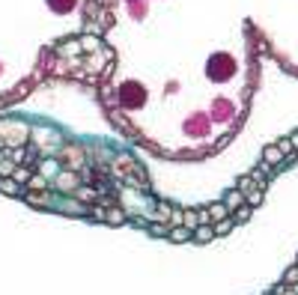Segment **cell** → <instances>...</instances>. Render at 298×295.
I'll return each instance as SVG.
<instances>
[{
  "label": "cell",
  "mask_w": 298,
  "mask_h": 295,
  "mask_svg": "<svg viewBox=\"0 0 298 295\" xmlns=\"http://www.w3.org/2000/svg\"><path fill=\"white\" fill-rule=\"evenodd\" d=\"M224 203H227L230 212H236V209L245 206V194L239 191V188H233V191H227V197H224Z\"/></svg>",
  "instance_id": "6da1fadb"
},
{
  "label": "cell",
  "mask_w": 298,
  "mask_h": 295,
  "mask_svg": "<svg viewBox=\"0 0 298 295\" xmlns=\"http://www.w3.org/2000/svg\"><path fill=\"white\" fill-rule=\"evenodd\" d=\"M281 158H283L281 146H268V149L263 152V161H265V164H271V167H274V164H281Z\"/></svg>",
  "instance_id": "7a4b0ae2"
},
{
  "label": "cell",
  "mask_w": 298,
  "mask_h": 295,
  "mask_svg": "<svg viewBox=\"0 0 298 295\" xmlns=\"http://www.w3.org/2000/svg\"><path fill=\"white\" fill-rule=\"evenodd\" d=\"M167 239H173V242H188V239H194V233L188 230V226H173Z\"/></svg>",
  "instance_id": "3957f363"
},
{
  "label": "cell",
  "mask_w": 298,
  "mask_h": 295,
  "mask_svg": "<svg viewBox=\"0 0 298 295\" xmlns=\"http://www.w3.org/2000/svg\"><path fill=\"white\" fill-rule=\"evenodd\" d=\"M209 218H212V221H224V218H230L227 203H215V206L209 209Z\"/></svg>",
  "instance_id": "277c9868"
},
{
  "label": "cell",
  "mask_w": 298,
  "mask_h": 295,
  "mask_svg": "<svg viewBox=\"0 0 298 295\" xmlns=\"http://www.w3.org/2000/svg\"><path fill=\"white\" fill-rule=\"evenodd\" d=\"M212 236H215V226H197L194 230V239L197 242H212Z\"/></svg>",
  "instance_id": "5b68a950"
},
{
  "label": "cell",
  "mask_w": 298,
  "mask_h": 295,
  "mask_svg": "<svg viewBox=\"0 0 298 295\" xmlns=\"http://www.w3.org/2000/svg\"><path fill=\"white\" fill-rule=\"evenodd\" d=\"M250 215H254V206H247V203H245V206L239 209V212H233V221H236V224H245Z\"/></svg>",
  "instance_id": "8992f818"
},
{
  "label": "cell",
  "mask_w": 298,
  "mask_h": 295,
  "mask_svg": "<svg viewBox=\"0 0 298 295\" xmlns=\"http://www.w3.org/2000/svg\"><path fill=\"white\" fill-rule=\"evenodd\" d=\"M0 191H3V194H12V197H18V194H21V188H18L15 179H3V182H0Z\"/></svg>",
  "instance_id": "52a82bcc"
},
{
  "label": "cell",
  "mask_w": 298,
  "mask_h": 295,
  "mask_svg": "<svg viewBox=\"0 0 298 295\" xmlns=\"http://www.w3.org/2000/svg\"><path fill=\"white\" fill-rule=\"evenodd\" d=\"M233 226H236V221H233V215H230V218H224V221H218V224H215V236H224V233L233 230Z\"/></svg>",
  "instance_id": "ba28073f"
},
{
  "label": "cell",
  "mask_w": 298,
  "mask_h": 295,
  "mask_svg": "<svg viewBox=\"0 0 298 295\" xmlns=\"http://www.w3.org/2000/svg\"><path fill=\"white\" fill-rule=\"evenodd\" d=\"M298 283V265L292 268H286V275H283V286H295Z\"/></svg>",
  "instance_id": "9c48e42d"
},
{
  "label": "cell",
  "mask_w": 298,
  "mask_h": 295,
  "mask_svg": "<svg viewBox=\"0 0 298 295\" xmlns=\"http://www.w3.org/2000/svg\"><path fill=\"white\" fill-rule=\"evenodd\" d=\"M260 200H263V188H254V191L247 194V206H257Z\"/></svg>",
  "instance_id": "30bf717a"
},
{
  "label": "cell",
  "mask_w": 298,
  "mask_h": 295,
  "mask_svg": "<svg viewBox=\"0 0 298 295\" xmlns=\"http://www.w3.org/2000/svg\"><path fill=\"white\" fill-rule=\"evenodd\" d=\"M149 230H152V236H170V230L161 224H149Z\"/></svg>",
  "instance_id": "8fae6325"
},
{
  "label": "cell",
  "mask_w": 298,
  "mask_h": 295,
  "mask_svg": "<svg viewBox=\"0 0 298 295\" xmlns=\"http://www.w3.org/2000/svg\"><path fill=\"white\" fill-rule=\"evenodd\" d=\"M292 146H295V149H298V131H295V134H292Z\"/></svg>",
  "instance_id": "7c38bea8"
},
{
  "label": "cell",
  "mask_w": 298,
  "mask_h": 295,
  "mask_svg": "<svg viewBox=\"0 0 298 295\" xmlns=\"http://www.w3.org/2000/svg\"><path fill=\"white\" fill-rule=\"evenodd\" d=\"M292 292H295V295H298V283H295V286H292Z\"/></svg>",
  "instance_id": "4fadbf2b"
},
{
  "label": "cell",
  "mask_w": 298,
  "mask_h": 295,
  "mask_svg": "<svg viewBox=\"0 0 298 295\" xmlns=\"http://www.w3.org/2000/svg\"><path fill=\"white\" fill-rule=\"evenodd\" d=\"M281 295H295V292H281Z\"/></svg>",
  "instance_id": "5bb4252c"
}]
</instances>
